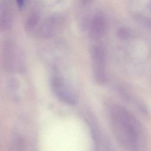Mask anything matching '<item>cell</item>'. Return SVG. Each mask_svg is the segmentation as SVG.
<instances>
[{"label":"cell","mask_w":151,"mask_h":151,"mask_svg":"<svg viewBox=\"0 0 151 151\" xmlns=\"http://www.w3.org/2000/svg\"><path fill=\"white\" fill-rule=\"evenodd\" d=\"M109 116L113 133L119 142L126 148L135 149L139 140V129L132 115L120 106H113Z\"/></svg>","instance_id":"obj_1"},{"label":"cell","mask_w":151,"mask_h":151,"mask_svg":"<svg viewBox=\"0 0 151 151\" xmlns=\"http://www.w3.org/2000/svg\"><path fill=\"white\" fill-rule=\"evenodd\" d=\"M90 55L96 81L103 83L106 80V52L103 46L96 44L91 47Z\"/></svg>","instance_id":"obj_2"},{"label":"cell","mask_w":151,"mask_h":151,"mask_svg":"<svg viewBox=\"0 0 151 151\" xmlns=\"http://www.w3.org/2000/svg\"><path fill=\"white\" fill-rule=\"evenodd\" d=\"M51 86L57 97L62 102L74 105L76 103V98L72 91L60 76L54 74L51 77Z\"/></svg>","instance_id":"obj_3"},{"label":"cell","mask_w":151,"mask_h":151,"mask_svg":"<svg viewBox=\"0 0 151 151\" xmlns=\"http://www.w3.org/2000/svg\"><path fill=\"white\" fill-rule=\"evenodd\" d=\"M64 17L61 14H54L48 17L41 24L40 34L45 38H50L60 31L64 24Z\"/></svg>","instance_id":"obj_4"},{"label":"cell","mask_w":151,"mask_h":151,"mask_svg":"<svg viewBox=\"0 0 151 151\" xmlns=\"http://www.w3.org/2000/svg\"><path fill=\"white\" fill-rule=\"evenodd\" d=\"M107 28V22L104 15L97 12L94 14L88 23V31L90 37L98 39L103 36Z\"/></svg>","instance_id":"obj_5"},{"label":"cell","mask_w":151,"mask_h":151,"mask_svg":"<svg viewBox=\"0 0 151 151\" xmlns=\"http://www.w3.org/2000/svg\"><path fill=\"white\" fill-rule=\"evenodd\" d=\"M16 47L11 43H8L4 49V57L6 62V65L9 68L14 67L15 65V62L19 58L18 51L16 49Z\"/></svg>","instance_id":"obj_6"},{"label":"cell","mask_w":151,"mask_h":151,"mask_svg":"<svg viewBox=\"0 0 151 151\" xmlns=\"http://www.w3.org/2000/svg\"><path fill=\"white\" fill-rule=\"evenodd\" d=\"M40 22V17L37 13H32L28 18L26 22V28L28 31L31 32L37 27Z\"/></svg>","instance_id":"obj_7"},{"label":"cell","mask_w":151,"mask_h":151,"mask_svg":"<svg viewBox=\"0 0 151 151\" xmlns=\"http://www.w3.org/2000/svg\"><path fill=\"white\" fill-rule=\"evenodd\" d=\"M132 31L127 27L120 28L117 31V35L122 39H128L132 36Z\"/></svg>","instance_id":"obj_8"},{"label":"cell","mask_w":151,"mask_h":151,"mask_svg":"<svg viewBox=\"0 0 151 151\" xmlns=\"http://www.w3.org/2000/svg\"><path fill=\"white\" fill-rule=\"evenodd\" d=\"M93 1V0H80V2L83 6H87L90 5L92 3Z\"/></svg>","instance_id":"obj_9"},{"label":"cell","mask_w":151,"mask_h":151,"mask_svg":"<svg viewBox=\"0 0 151 151\" xmlns=\"http://www.w3.org/2000/svg\"><path fill=\"white\" fill-rule=\"evenodd\" d=\"M16 2L17 3L18 6L19 8H22L24 5V4H25V0H16Z\"/></svg>","instance_id":"obj_10"}]
</instances>
